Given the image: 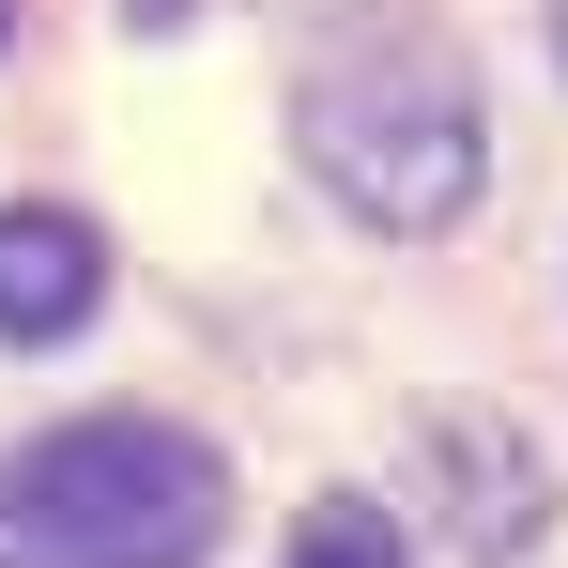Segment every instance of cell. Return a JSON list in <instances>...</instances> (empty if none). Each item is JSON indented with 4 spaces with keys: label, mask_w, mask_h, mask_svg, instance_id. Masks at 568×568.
<instances>
[{
    "label": "cell",
    "mask_w": 568,
    "mask_h": 568,
    "mask_svg": "<svg viewBox=\"0 0 568 568\" xmlns=\"http://www.w3.org/2000/svg\"><path fill=\"white\" fill-rule=\"evenodd\" d=\"M0 47H16V0H0Z\"/></svg>",
    "instance_id": "52a82bcc"
},
{
    "label": "cell",
    "mask_w": 568,
    "mask_h": 568,
    "mask_svg": "<svg viewBox=\"0 0 568 568\" xmlns=\"http://www.w3.org/2000/svg\"><path fill=\"white\" fill-rule=\"evenodd\" d=\"M554 62H568V0H554Z\"/></svg>",
    "instance_id": "8992f818"
},
{
    "label": "cell",
    "mask_w": 568,
    "mask_h": 568,
    "mask_svg": "<svg viewBox=\"0 0 568 568\" xmlns=\"http://www.w3.org/2000/svg\"><path fill=\"white\" fill-rule=\"evenodd\" d=\"M292 568H415V554H399V523H384L369 491H323L307 538H292Z\"/></svg>",
    "instance_id": "5b68a950"
},
{
    "label": "cell",
    "mask_w": 568,
    "mask_h": 568,
    "mask_svg": "<svg viewBox=\"0 0 568 568\" xmlns=\"http://www.w3.org/2000/svg\"><path fill=\"white\" fill-rule=\"evenodd\" d=\"M292 139L307 170L338 185V215H369L399 246L462 231L476 185H491V108H476V62L430 31V16H338L292 78Z\"/></svg>",
    "instance_id": "6da1fadb"
},
{
    "label": "cell",
    "mask_w": 568,
    "mask_h": 568,
    "mask_svg": "<svg viewBox=\"0 0 568 568\" xmlns=\"http://www.w3.org/2000/svg\"><path fill=\"white\" fill-rule=\"evenodd\" d=\"M93 307H108V231L62 215V200H0V338L47 354V338H78Z\"/></svg>",
    "instance_id": "3957f363"
},
{
    "label": "cell",
    "mask_w": 568,
    "mask_h": 568,
    "mask_svg": "<svg viewBox=\"0 0 568 568\" xmlns=\"http://www.w3.org/2000/svg\"><path fill=\"white\" fill-rule=\"evenodd\" d=\"M231 538V462L170 415H78L0 462V568H200Z\"/></svg>",
    "instance_id": "7a4b0ae2"
},
{
    "label": "cell",
    "mask_w": 568,
    "mask_h": 568,
    "mask_svg": "<svg viewBox=\"0 0 568 568\" xmlns=\"http://www.w3.org/2000/svg\"><path fill=\"white\" fill-rule=\"evenodd\" d=\"M430 462H446V476H476V507H462V538H476V554H523V538L554 523V476L523 462L491 415H446V430H430Z\"/></svg>",
    "instance_id": "277c9868"
}]
</instances>
